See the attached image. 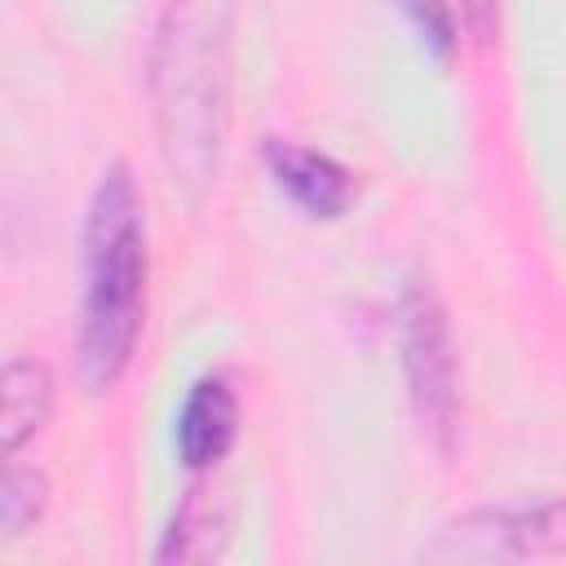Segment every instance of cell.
Segmentation results:
<instances>
[{
    "mask_svg": "<svg viewBox=\"0 0 566 566\" xmlns=\"http://www.w3.org/2000/svg\"><path fill=\"white\" fill-rule=\"evenodd\" d=\"M234 84V0H168L150 49V102L172 186L203 199L221 172Z\"/></svg>",
    "mask_w": 566,
    "mask_h": 566,
    "instance_id": "cell-1",
    "label": "cell"
},
{
    "mask_svg": "<svg viewBox=\"0 0 566 566\" xmlns=\"http://www.w3.org/2000/svg\"><path fill=\"white\" fill-rule=\"evenodd\" d=\"M146 305V230L133 177L111 168L84 226V327L80 371L88 389H111L133 358Z\"/></svg>",
    "mask_w": 566,
    "mask_h": 566,
    "instance_id": "cell-2",
    "label": "cell"
},
{
    "mask_svg": "<svg viewBox=\"0 0 566 566\" xmlns=\"http://www.w3.org/2000/svg\"><path fill=\"white\" fill-rule=\"evenodd\" d=\"M429 557L447 562H522V557H566V495L531 504H495L455 517Z\"/></svg>",
    "mask_w": 566,
    "mask_h": 566,
    "instance_id": "cell-3",
    "label": "cell"
},
{
    "mask_svg": "<svg viewBox=\"0 0 566 566\" xmlns=\"http://www.w3.org/2000/svg\"><path fill=\"white\" fill-rule=\"evenodd\" d=\"M398 314H402V363H407L416 411L438 433V442H447L455 424V354H451L447 314L433 287L420 279L402 292Z\"/></svg>",
    "mask_w": 566,
    "mask_h": 566,
    "instance_id": "cell-4",
    "label": "cell"
},
{
    "mask_svg": "<svg viewBox=\"0 0 566 566\" xmlns=\"http://www.w3.org/2000/svg\"><path fill=\"white\" fill-rule=\"evenodd\" d=\"M265 164L274 181L310 212V217H340L354 199V172L336 164L332 155L292 146V142H265Z\"/></svg>",
    "mask_w": 566,
    "mask_h": 566,
    "instance_id": "cell-5",
    "label": "cell"
},
{
    "mask_svg": "<svg viewBox=\"0 0 566 566\" xmlns=\"http://www.w3.org/2000/svg\"><path fill=\"white\" fill-rule=\"evenodd\" d=\"M234 429H239V407L226 380H199L177 416V451L190 469H208L230 451Z\"/></svg>",
    "mask_w": 566,
    "mask_h": 566,
    "instance_id": "cell-6",
    "label": "cell"
},
{
    "mask_svg": "<svg viewBox=\"0 0 566 566\" xmlns=\"http://www.w3.org/2000/svg\"><path fill=\"white\" fill-rule=\"evenodd\" d=\"M230 526V504L221 491H190L181 509L172 513V526L164 531L159 562H208L221 553Z\"/></svg>",
    "mask_w": 566,
    "mask_h": 566,
    "instance_id": "cell-7",
    "label": "cell"
},
{
    "mask_svg": "<svg viewBox=\"0 0 566 566\" xmlns=\"http://www.w3.org/2000/svg\"><path fill=\"white\" fill-rule=\"evenodd\" d=\"M53 411V376L35 358H13L4 367V416H0V447L13 455L27 438L44 429Z\"/></svg>",
    "mask_w": 566,
    "mask_h": 566,
    "instance_id": "cell-8",
    "label": "cell"
},
{
    "mask_svg": "<svg viewBox=\"0 0 566 566\" xmlns=\"http://www.w3.org/2000/svg\"><path fill=\"white\" fill-rule=\"evenodd\" d=\"M44 495H49V482H44L40 469H9L4 473V491H0V531H4V539L22 535L40 517Z\"/></svg>",
    "mask_w": 566,
    "mask_h": 566,
    "instance_id": "cell-9",
    "label": "cell"
},
{
    "mask_svg": "<svg viewBox=\"0 0 566 566\" xmlns=\"http://www.w3.org/2000/svg\"><path fill=\"white\" fill-rule=\"evenodd\" d=\"M407 22L416 27V35L438 53V57H451L455 53V22H451V9L447 0H394Z\"/></svg>",
    "mask_w": 566,
    "mask_h": 566,
    "instance_id": "cell-10",
    "label": "cell"
}]
</instances>
